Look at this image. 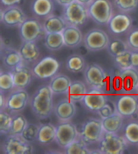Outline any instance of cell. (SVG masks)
<instances>
[{
  "label": "cell",
  "instance_id": "6da1fadb",
  "mask_svg": "<svg viewBox=\"0 0 138 154\" xmlns=\"http://www.w3.org/2000/svg\"><path fill=\"white\" fill-rule=\"evenodd\" d=\"M53 94L49 85H42L30 98L31 110L39 119H47L53 112Z\"/></svg>",
  "mask_w": 138,
  "mask_h": 154
},
{
  "label": "cell",
  "instance_id": "7a4b0ae2",
  "mask_svg": "<svg viewBox=\"0 0 138 154\" xmlns=\"http://www.w3.org/2000/svg\"><path fill=\"white\" fill-rule=\"evenodd\" d=\"M98 152L101 154H122L128 148V141L117 133L104 131L98 143Z\"/></svg>",
  "mask_w": 138,
  "mask_h": 154
},
{
  "label": "cell",
  "instance_id": "3957f363",
  "mask_svg": "<svg viewBox=\"0 0 138 154\" xmlns=\"http://www.w3.org/2000/svg\"><path fill=\"white\" fill-rule=\"evenodd\" d=\"M83 75L86 83L90 88L98 89L104 92L108 90L109 78L100 66L95 63L88 65L86 67Z\"/></svg>",
  "mask_w": 138,
  "mask_h": 154
},
{
  "label": "cell",
  "instance_id": "277c9868",
  "mask_svg": "<svg viewBox=\"0 0 138 154\" xmlns=\"http://www.w3.org/2000/svg\"><path fill=\"white\" fill-rule=\"evenodd\" d=\"M87 9L90 19L99 25L108 24L114 15L110 0H94Z\"/></svg>",
  "mask_w": 138,
  "mask_h": 154
},
{
  "label": "cell",
  "instance_id": "5b68a950",
  "mask_svg": "<svg viewBox=\"0 0 138 154\" xmlns=\"http://www.w3.org/2000/svg\"><path fill=\"white\" fill-rule=\"evenodd\" d=\"M104 131L102 119L90 118L83 124L79 137L87 145L98 144Z\"/></svg>",
  "mask_w": 138,
  "mask_h": 154
},
{
  "label": "cell",
  "instance_id": "8992f818",
  "mask_svg": "<svg viewBox=\"0 0 138 154\" xmlns=\"http://www.w3.org/2000/svg\"><path fill=\"white\" fill-rule=\"evenodd\" d=\"M62 17L67 25L80 26L84 25L89 19L87 7L74 1L63 9Z\"/></svg>",
  "mask_w": 138,
  "mask_h": 154
},
{
  "label": "cell",
  "instance_id": "52a82bcc",
  "mask_svg": "<svg viewBox=\"0 0 138 154\" xmlns=\"http://www.w3.org/2000/svg\"><path fill=\"white\" fill-rule=\"evenodd\" d=\"M2 150L7 154H31L34 148L21 135H8L2 145Z\"/></svg>",
  "mask_w": 138,
  "mask_h": 154
},
{
  "label": "cell",
  "instance_id": "ba28073f",
  "mask_svg": "<svg viewBox=\"0 0 138 154\" xmlns=\"http://www.w3.org/2000/svg\"><path fill=\"white\" fill-rule=\"evenodd\" d=\"M20 38L23 41H36L45 37V32L43 24L36 19H27L18 27Z\"/></svg>",
  "mask_w": 138,
  "mask_h": 154
},
{
  "label": "cell",
  "instance_id": "9c48e42d",
  "mask_svg": "<svg viewBox=\"0 0 138 154\" xmlns=\"http://www.w3.org/2000/svg\"><path fill=\"white\" fill-rule=\"evenodd\" d=\"M78 138H79V131L73 123L71 121L59 123L57 127L55 141L60 148L65 149Z\"/></svg>",
  "mask_w": 138,
  "mask_h": 154
},
{
  "label": "cell",
  "instance_id": "30bf717a",
  "mask_svg": "<svg viewBox=\"0 0 138 154\" xmlns=\"http://www.w3.org/2000/svg\"><path fill=\"white\" fill-rule=\"evenodd\" d=\"M60 64L55 58L46 57L34 64L32 68L33 76L39 79H51L58 73Z\"/></svg>",
  "mask_w": 138,
  "mask_h": 154
},
{
  "label": "cell",
  "instance_id": "8fae6325",
  "mask_svg": "<svg viewBox=\"0 0 138 154\" xmlns=\"http://www.w3.org/2000/svg\"><path fill=\"white\" fill-rule=\"evenodd\" d=\"M83 43L86 48L89 51H101L108 48L110 43L109 36L102 29L94 28L85 34Z\"/></svg>",
  "mask_w": 138,
  "mask_h": 154
},
{
  "label": "cell",
  "instance_id": "7c38bea8",
  "mask_svg": "<svg viewBox=\"0 0 138 154\" xmlns=\"http://www.w3.org/2000/svg\"><path fill=\"white\" fill-rule=\"evenodd\" d=\"M30 96L25 89H14L7 97L6 110L13 113H18L28 106Z\"/></svg>",
  "mask_w": 138,
  "mask_h": 154
},
{
  "label": "cell",
  "instance_id": "4fadbf2b",
  "mask_svg": "<svg viewBox=\"0 0 138 154\" xmlns=\"http://www.w3.org/2000/svg\"><path fill=\"white\" fill-rule=\"evenodd\" d=\"M1 21L8 28L20 27L28 19L22 8L18 5L7 7L1 10Z\"/></svg>",
  "mask_w": 138,
  "mask_h": 154
},
{
  "label": "cell",
  "instance_id": "5bb4252c",
  "mask_svg": "<svg viewBox=\"0 0 138 154\" xmlns=\"http://www.w3.org/2000/svg\"><path fill=\"white\" fill-rule=\"evenodd\" d=\"M116 111L124 117H133L138 112V96L124 94L116 101Z\"/></svg>",
  "mask_w": 138,
  "mask_h": 154
},
{
  "label": "cell",
  "instance_id": "9a60e30c",
  "mask_svg": "<svg viewBox=\"0 0 138 154\" xmlns=\"http://www.w3.org/2000/svg\"><path fill=\"white\" fill-rule=\"evenodd\" d=\"M107 101L108 98L105 95L104 91L98 89L90 88L81 103L89 111L98 112L99 110L105 105Z\"/></svg>",
  "mask_w": 138,
  "mask_h": 154
},
{
  "label": "cell",
  "instance_id": "2e32d148",
  "mask_svg": "<svg viewBox=\"0 0 138 154\" xmlns=\"http://www.w3.org/2000/svg\"><path fill=\"white\" fill-rule=\"evenodd\" d=\"M133 25V20L128 13H119L113 15L108 23V28L111 33L121 35L130 30Z\"/></svg>",
  "mask_w": 138,
  "mask_h": 154
},
{
  "label": "cell",
  "instance_id": "e0dca14e",
  "mask_svg": "<svg viewBox=\"0 0 138 154\" xmlns=\"http://www.w3.org/2000/svg\"><path fill=\"white\" fill-rule=\"evenodd\" d=\"M122 93L136 94L138 88V69L130 68L121 70Z\"/></svg>",
  "mask_w": 138,
  "mask_h": 154
},
{
  "label": "cell",
  "instance_id": "ac0fdd59",
  "mask_svg": "<svg viewBox=\"0 0 138 154\" xmlns=\"http://www.w3.org/2000/svg\"><path fill=\"white\" fill-rule=\"evenodd\" d=\"M15 89H25L33 80V71L25 63H23L11 69Z\"/></svg>",
  "mask_w": 138,
  "mask_h": 154
},
{
  "label": "cell",
  "instance_id": "d6986e66",
  "mask_svg": "<svg viewBox=\"0 0 138 154\" xmlns=\"http://www.w3.org/2000/svg\"><path fill=\"white\" fill-rule=\"evenodd\" d=\"M77 107L75 103L69 99H64L60 100L54 106L53 112L58 119L60 122L70 121L75 116Z\"/></svg>",
  "mask_w": 138,
  "mask_h": 154
},
{
  "label": "cell",
  "instance_id": "ffe728a7",
  "mask_svg": "<svg viewBox=\"0 0 138 154\" xmlns=\"http://www.w3.org/2000/svg\"><path fill=\"white\" fill-rule=\"evenodd\" d=\"M19 51L25 64L34 65L40 57V48L36 41H23Z\"/></svg>",
  "mask_w": 138,
  "mask_h": 154
},
{
  "label": "cell",
  "instance_id": "44dd1931",
  "mask_svg": "<svg viewBox=\"0 0 138 154\" xmlns=\"http://www.w3.org/2000/svg\"><path fill=\"white\" fill-rule=\"evenodd\" d=\"M65 46L68 48H75L83 42V34L77 26L67 25L62 32Z\"/></svg>",
  "mask_w": 138,
  "mask_h": 154
},
{
  "label": "cell",
  "instance_id": "7402d4cb",
  "mask_svg": "<svg viewBox=\"0 0 138 154\" xmlns=\"http://www.w3.org/2000/svg\"><path fill=\"white\" fill-rule=\"evenodd\" d=\"M1 55H2V61L3 65L11 69L24 63L20 51L16 50L15 48L10 47H6V48L2 47Z\"/></svg>",
  "mask_w": 138,
  "mask_h": 154
},
{
  "label": "cell",
  "instance_id": "603a6c76",
  "mask_svg": "<svg viewBox=\"0 0 138 154\" xmlns=\"http://www.w3.org/2000/svg\"><path fill=\"white\" fill-rule=\"evenodd\" d=\"M71 83V79L67 75L62 73H57L50 79L49 86L54 94H65Z\"/></svg>",
  "mask_w": 138,
  "mask_h": 154
},
{
  "label": "cell",
  "instance_id": "cb8c5ba5",
  "mask_svg": "<svg viewBox=\"0 0 138 154\" xmlns=\"http://www.w3.org/2000/svg\"><path fill=\"white\" fill-rule=\"evenodd\" d=\"M43 26L46 33L62 32L67 27V23L62 15L59 16L52 13L51 15L45 17Z\"/></svg>",
  "mask_w": 138,
  "mask_h": 154
},
{
  "label": "cell",
  "instance_id": "d4e9b609",
  "mask_svg": "<svg viewBox=\"0 0 138 154\" xmlns=\"http://www.w3.org/2000/svg\"><path fill=\"white\" fill-rule=\"evenodd\" d=\"M57 127L51 123H44L40 124L38 131L37 141L41 144L47 145L55 141Z\"/></svg>",
  "mask_w": 138,
  "mask_h": 154
},
{
  "label": "cell",
  "instance_id": "484cf974",
  "mask_svg": "<svg viewBox=\"0 0 138 154\" xmlns=\"http://www.w3.org/2000/svg\"><path fill=\"white\" fill-rule=\"evenodd\" d=\"M87 91L86 86L83 82L74 81L72 82L67 93L65 94H66V98L74 103H80L83 101Z\"/></svg>",
  "mask_w": 138,
  "mask_h": 154
},
{
  "label": "cell",
  "instance_id": "4316f807",
  "mask_svg": "<svg viewBox=\"0 0 138 154\" xmlns=\"http://www.w3.org/2000/svg\"><path fill=\"white\" fill-rule=\"evenodd\" d=\"M124 118V117L119 113L115 112L111 116L102 119L104 131L112 133H117L123 127Z\"/></svg>",
  "mask_w": 138,
  "mask_h": 154
},
{
  "label": "cell",
  "instance_id": "83f0119b",
  "mask_svg": "<svg viewBox=\"0 0 138 154\" xmlns=\"http://www.w3.org/2000/svg\"><path fill=\"white\" fill-rule=\"evenodd\" d=\"M54 5L52 0H34L32 11L38 17H47L53 13Z\"/></svg>",
  "mask_w": 138,
  "mask_h": 154
},
{
  "label": "cell",
  "instance_id": "f1b7e54d",
  "mask_svg": "<svg viewBox=\"0 0 138 154\" xmlns=\"http://www.w3.org/2000/svg\"><path fill=\"white\" fill-rule=\"evenodd\" d=\"M65 66L68 70L74 73L84 72L86 64L84 57L80 54H72L69 56L65 61Z\"/></svg>",
  "mask_w": 138,
  "mask_h": 154
},
{
  "label": "cell",
  "instance_id": "f546056e",
  "mask_svg": "<svg viewBox=\"0 0 138 154\" xmlns=\"http://www.w3.org/2000/svg\"><path fill=\"white\" fill-rule=\"evenodd\" d=\"M44 44L50 51H58L65 46L62 32L46 33L44 37Z\"/></svg>",
  "mask_w": 138,
  "mask_h": 154
},
{
  "label": "cell",
  "instance_id": "4dcf8cb0",
  "mask_svg": "<svg viewBox=\"0 0 138 154\" xmlns=\"http://www.w3.org/2000/svg\"><path fill=\"white\" fill-rule=\"evenodd\" d=\"M130 144H138V121H132L127 124L124 129V136Z\"/></svg>",
  "mask_w": 138,
  "mask_h": 154
},
{
  "label": "cell",
  "instance_id": "1f68e13d",
  "mask_svg": "<svg viewBox=\"0 0 138 154\" xmlns=\"http://www.w3.org/2000/svg\"><path fill=\"white\" fill-rule=\"evenodd\" d=\"M64 152L66 154H90L93 152L88 149L87 144L79 137L65 148Z\"/></svg>",
  "mask_w": 138,
  "mask_h": 154
},
{
  "label": "cell",
  "instance_id": "d6a6232c",
  "mask_svg": "<svg viewBox=\"0 0 138 154\" xmlns=\"http://www.w3.org/2000/svg\"><path fill=\"white\" fill-rule=\"evenodd\" d=\"M28 124V123L25 117L21 114H16L13 116L12 124L8 135H21Z\"/></svg>",
  "mask_w": 138,
  "mask_h": 154
},
{
  "label": "cell",
  "instance_id": "836d02e7",
  "mask_svg": "<svg viewBox=\"0 0 138 154\" xmlns=\"http://www.w3.org/2000/svg\"><path fill=\"white\" fill-rule=\"evenodd\" d=\"M132 53L133 51L130 49L124 51V53L119 54L114 57V61L115 63L117 66L120 70H124L127 69L133 68V65H132Z\"/></svg>",
  "mask_w": 138,
  "mask_h": 154
},
{
  "label": "cell",
  "instance_id": "e575fe53",
  "mask_svg": "<svg viewBox=\"0 0 138 154\" xmlns=\"http://www.w3.org/2000/svg\"><path fill=\"white\" fill-rule=\"evenodd\" d=\"M15 89V83L11 71H1L0 73V91L8 92Z\"/></svg>",
  "mask_w": 138,
  "mask_h": 154
},
{
  "label": "cell",
  "instance_id": "d590c367",
  "mask_svg": "<svg viewBox=\"0 0 138 154\" xmlns=\"http://www.w3.org/2000/svg\"><path fill=\"white\" fill-rule=\"evenodd\" d=\"M108 51L109 54L111 57H115L119 54L124 53V51L130 49L128 43L125 41H122L121 39H115L113 41H110V43L108 46Z\"/></svg>",
  "mask_w": 138,
  "mask_h": 154
},
{
  "label": "cell",
  "instance_id": "8d00e7d4",
  "mask_svg": "<svg viewBox=\"0 0 138 154\" xmlns=\"http://www.w3.org/2000/svg\"><path fill=\"white\" fill-rule=\"evenodd\" d=\"M13 116L7 110H0V132L8 136L11 131Z\"/></svg>",
  "mask_w": 138,
  "mask_h": 154
},
{
  "label": "cell",
  "instance_id": "74e56055",
  "mask_svg": "<svg viewBox=\"0 0 138 154\" xmlns=\"http://www.w3.org/2000/svg\"><path fill=\"white\" fill-rule=\"evenodd\" d=\"M114 5L121 12L130 13L136 9L138 0H113Z\"/></svg>",
  "mask_w": 138,
  "mask_h": 154
},
{
  "label": "cell",
  "instance_id": "f35d334b",
  "mask_svg": "<svg viewBox=\"0 0 138 154\" xmlns=\"http://www.w3.org/2000/svg\"><path fill=\"white\" fill-rule=\"evenodd\" d=\"M39 128H40V125H37V124H28V126L24 129V131L21 134V136L30 143L37 140Z\"/></svg>",
  "mask_w": 138,
  "mask_h": 154
},
{
  "label": "cell",
  "instance_id": "ab89813d",
  "mask_svg": "<svg viewBox=\"0 0 138 154\" xmlns=\"http://www.w3.org/2000/svg\"><path fill=\"white\" fill-rule=\"evenodd\" d=\"M108 90L113 92L122 93V82L121 78V70L118 73H115L110 77L108 81Z\"/></svg>",
  "mask_w": 138,
  "mask_h": 154
},
{
  "label": "cell",
  "instance_id": "60d3db41",
  "mask_svg": "<svg viewBox=\"0 0 138 154\" xmlns=\"http://www.w3.org/2000/svg\"><path fill=\"white\" fill-rule=\"evenodd\" d=\"M115 112H116V102H112L108 99L105 105L102 108L99 109L97 113H98L99 116L100 117L101 119H104L106 117L111 116Z\"/></svg>",
  "mask_w": 138,
  "mask_h": 154
},
{
  "label": "cell",
  "instance_id": "b9f144b4",
  "mask_svg": "<svg viewBox=\"0 0 138 154\" xmlns=\"http://www.w3.org/2000/svg\"><path fill=\"white\" fill-rule=\"evenodd\" d=\"M129 48L133 51H138V28L131 31L127 38V41Z\"/></svg>",
  "mask_w": 138,
  "mask_h": 154
},
{
  "label": "cell",
  "instance_id": "7bdbcfd3",
  "mask_svg": "<svg viewBox=\"0 0 138 154\" xmlns=\"http://www.w3.org/2000/svg\"><path fill=\"white\" fill-rule=\"evenodd\" d=\"M21 3H22V0H1L2 5L4 6L5 8L11 7V6L19 5Z\"/></svg>",
  "mask_w": 138,
  "mask_h": 154
},
{
  "label": "cell",
  "instance_id": "ee69618b",
  "mask_svg": "<svg viewBox=\"0 0 138 154\" xmlns=\"http://www.w3.org/2000/svg\"><path fill=\"white\" fill-rule=\"evenodd\" d=\"M132 65L133 68L138 69V52L136 51L132 53Z\"/></svg>",
  "mask_w": 138,
  "mask_h": 154
},
{
  "label": "cell",
  "instance_id": "f6af8a7d",
  "mask_svg": "<svg viewBox=\"0 0 138 154\" xmlns=\"http://www.w3.org/2000/svg\"><path fill=\"white\" fill-rule=\"evenodd\" d=\"M7 106V97L4 96L3 92L0 93V110H6Z\"/></svg>",
  "mask_w": 138,
  "mask_h": 154
},
{
  "label": "cell",
  "instance_id": "bcb514c9",
  "mask_svg": "<svg viewBox=\"0 0 138 154\" xmlns=\"http://www.w3.org/2000/svg\"><path fill=\"white\" fill-rule=\"evenodd\" d=\"M56 2L59 4V5L62 6L63 8H65L66 6L70 5L72 3H74L76 0H55Z\"/></svg>",
  "mask_w": 138,
  "mask_h": 154
},
{
  "label": "cell",
  "instance_id": "7dc6e473",
  "mask_svg": "<svg viewBox=\"0 0 138 154\" xmlns=\"http://www.w3.org/2000/svg\"><path fill=\"white\" fill-rule=\"evenodd\" d=\"M76 1L78 3H81V4L86 6V7H87V8L94 2V0H76Z\"/></svg>",
  "mask_w": 138,
  "mask_h": 154
},
{
  "label": "cell",
  "instance_id": "c3c4849f",
  "mask_svg": "<svg viewBox=\"0 0 138 154\" xmlns=\"http://www.w3.org/2000/svg\"><path fill=\"white\" fill-rule=\"evenodd\" d=\"M136 94H137V95H138V88H137V92H136Z\"/></svg>",
  "mask_w": 138,
  "mask_h": 154
}]
</instances>
